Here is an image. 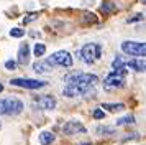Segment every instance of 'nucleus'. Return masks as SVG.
<instances>
[{"label": "nucleus", "instance_id": "f257e3e1", "mask_svg": "<svg viewBox=\"0 0 146 145\" xmlns=\"http://www.w3.org/2000/svg\"><path fill=\"white\" fill-rule=\"evenodd\" d=\"M66 87L62 89V94L66 97H77L84 96L87 92L94 89V86L97 84L99 78L90 72H82V71H74L67 74L66 78Z\"/></svg>", "mask_w": 146, "mask_h": 145}, {"label": "nucleus", "instance_id": "f03ea898", "mask_svg": "<svg viewBox=\"0 0 146 145\" xmlns=\"http://www.w3.org/2000/svg\"><path fill=\"white\" fill-rule=\"evenodd\" d=\"M23 102L18 97L0 99V115H18L23 111Z\"/></svg>", "mask_w": 146, "mask_h": 145}, {"label": "nucleus", "instance_id": "7ed1b4c3", "mask_svg": "<svg viewBox=\"0 0 146 145\" xmlns=\"http://www.w3.org/2000/svg\"><path fill=\"white\" fill-rule=\"evenodd\" d=\"M100 54H102V46L99 43H86L79 50V58L87 64L95 63L100 58Z\"/></svg>", "mask_w": 146, "mask_h": 145}, {"label": "nucleus", "instance_id": "20e7f679", "mask_svg": "<svg viewBox=\"0 0 146 145\" xmlns=\"http://www.w3.org/2000/svg\"><path fill=\"white\" fill-rule=\"evenodd\" d=\"M121 51L128 54V56H135V58H146V41H131L126 40L121 43Z\"/></svg>", "mask_w": 146, "mask_h": 145}, {"label": "nucleus", "instance_id": "39448f33", "mask_svg": "<svg viewBox=\"0 0 146 145\" xmlns=\"http://www.w3.org/2000/svg\"><path fill=\"white\" fill-rule=\"evenodd\" d=\"M46 61L49 64L53 66H62V68H72V63H74V58L72 54L66 50H59V51L53 53V54H49L46 58Z\"/></svg>", "mask_w": 146, "mask_h": 145}, {"label": "nucleus", "instance_id": "423d86ee", "mask_svg": "<svg viewBox=\"0 0 146 145\" xmlns=\"http://www.w3.org/2000/svg\"><path fill=\"white\" fill-rule=\"evenodd\" d=\"M125 76H126V69L125 71H112L104 79V89L105 91H112V89L123 87L125 86Z\"/></svg>", "mask_w": 146, "mask_h": 145}, {"label": "nucleus", "instance_id": "0eeeda50", "mask_svg": "<svg viewBox=\"0 0 146 145\" xmlns=\"http://www.w3.org/2000/svg\"><path fill=\"white\" fill-rule=\"evenodd\" d=\"M12 86H18V87H25V89H41L48 84L46 81H40V79H25V78H15L10 81Z\"/></svg>", "mask_w": 146, "mask_h": 145}, {"label": "nucleus", "instance_id": "6e6552de", "mask_svg": "<svg viewBox=\"0 0 146 145\" xmlns=\"http://www.w3.org/2000/svg\"><path fill=\"white\" fill-rule=\"evenodd\" d=\"M62 132L66 134V135H79V134H86L87 129L86 125L79 122V120H67L64 127H62Z\"/></svg>", "mask_w": 146, "mask_h": 145}, {"label": "nucleus", "instance_id": "1a4fd4ad", "mask_svg": "<svg viewBox=\"0 0 146 145\" xmlns=\"http://www.w3.org/2000/svg\"><path fill=\"white\" fill-rule=\"evenodd\" d=\"M35 105L43 111H53L56 107V99L53 96H38L35 99Z\"/></svg>", "mask_w": 146, "mask_h": 145}, {"label": "nucleus", "instance_id": "9d476101", "mask_svg": "<svg viewBox=\"0 0 146 145\" xmlns=\"http://www.w3.org/2000/svg\"><path fill=\"white\" fill-rule=\"evenodd\" d=\"M125 66L135 69L136 72H146V58H133L125 61Z\"/></svg>", "mask_w": 146, "mask_h": 145}, {"label": "nucleus", "instance_id": "9b49d317", "mask_svg": "<svg viewBox=\"0 0 146 145\" xmlns=\"http://www.w3.org/2000/svg\"><path fill=\"white\" fill-rule=\"evenodd\" d=\"M28 61H30V46L28 43H21L20 50H18V63L28 64Z\"/></svg>", "mask_w": 146, "mask_h": 145}, {"label": "nucleus", "instance_id": "f8f14e48", "mask_svg": "<svg viewBox=\"0 0 146 145\" xmlns=\"http://www.w3.org/2000/svg\"><path fill=\"white\" fill-rule=\"evenodd\" d=\"M33 69L38 72V74H44V72H51L53 71V66L44 59V61H36V63L33 64Z\"/></svg>", "mask_w": 146, "mask_h": 145}, {"label": "nucleus", "instance_id": "ddd939ff", "mask_svg": "<svg viewBox=\"0 0 146 145\" xmlns=\"http://www.w3.org/2000/svg\"><path fill=\"white\" fill-rule=\"evenodd\" d=\"M102 109L107 112H120L125 109V105L121 102H112V104H102Z\"/></svg>", "mask_w": 146, "mask_h": 145}, {"label": "nucleus", "instance_id": "4468645a", "mask_svg": "<svg viewBox=\"0 0 146 145\" xmlns=\"http://www.w3.org/2000/svg\"><path fill=\"white\" fill-rule=\"evenodd\" d=\"M40 142L43 145H49V144H53L54 142V134L53 132H41L40 134Z\"/></svg>", "mask_w": 146, "mask_h": 145}, {"label": "nucleus", "instance_id": "2eb2a0df", "mask_svg": "<svg viewBox=\"0 0 146 145\" xmlns=\"http://www.w3.org/2000/svg\"><path fill=\"white\" fill-rule=\"evenodd\" d=\"M95 132H97L99 135H113V134H115V130H113L112 127H105V125H99V127L95 129Z\"/></svg>", "mask_w": 146, "mask_h": 145}, {"label": "nucleus", "instance_id": "dca6fc26", "mask_svg": "<svg viewBox=\"0 0 146 145\" xmlns=\"http://www.w3.org/2000/svg\"><path fill=\"white\" fill-rule=\"evenodd\" d=\"M33 53H35V56H36V58H41V56L46 53V46L43 45V43H36L35 48H33Z\"/></svg>", "mask_w": 146, "mask_h": 145}, {"label": "nucleus", "instance_id": "f3484780", "mask_svg": "<svg viewBox=\"0 0 146 145\" xmlns=\"http://www.w3.org/2000/svg\"><path fill=\"white\" fill-rule=\"evenodd\" d=\"M133 122H135L133 115H125V117H120L117 120V125H128V124H133Z\"/></svg>", "mask_w": 146, "mask_h": 145}, {"label": "nucleus", "instance_id": "a211bd4d", "mask_svg": "<svg viewBox=\"0 0 146 145\" xmlns=\"http://www.w3.org/2000/svg\"><path fill=\"white\" fill-rule=\"evenodd\" d=\"M23 35H25L23 28H12L10 30V36H13V38H21Z\"/></svg>", "mask_w": 146, "mask_h": 145}, {"label": "nucleus", "instance_id": "6ab92c4d", "mask_svg": "<svg viewBox=\"0 0 146 145\" xmlns=\"http://www.w3.org/2000/svg\"><path fill=\"white\" fill-rule=\"evenodd\" d=\"M113 10H115V7H113V3H110V2H107V3L102 5V12H113Z\"/></svg>", "mask_w": 146, "mask_h": 145}, {"label": "nucleus", "instance_id": "aec40b11", "mask_svg": "<svg viewBox=\"0 0 146 145\" xmlns=\"http://www.w3.org/2000/svg\"><path fill=\"white\" fill-rule=\"evenodd\" d=\"M5 68H7V69H10V71H13L15 68H17V61H12V59H10V61H7V63H5Z\"/></svg>", "mask_w": 146, "mask_h": 145}, {"label": "nucleus", "instance_id": "412c9836", "mask_svg": "<svg viewBox=\"0 0 146 145\" xmlns=\"http://www.w3.org/2000/svg\"><path fill=\"white\" fill-rule=\"evenodd\" d=\"M104 115H105V112L102 111V109H95L94 111V117L95 119H104Z\"/></svg>", "mask_w": 146, "mask_h": 145}, {"label": "nucleus", "instance_id": "4be33fe9", "mask_svg": "<svg viewBox=\"0 0 146 145\" xmlns=\"http://www.w3.org/2000/svg\"><path fill=\"white\" fill-rule=\"evenodd\" d=\"M35 18H38V13H31L30 17H27V18H25V23H30V21L35 20Z\"/></svg>", "mask_w": 146, "mask_h": 145}, {"label": "nucleus", "instance_id": "5701e85b", "mask_svg": "<svg viewBox=\"0 0 146 145\" xmlns=\"http://www.w3.org/2000/svg\"><path fill=\"white\" fill-rule=\"evenodd\" d=\"M141 18H143V17H141V13H138L136 17H133V18H130V20H128V21L131 23V21H138V20H141Z\"/></svg>", "mask_w": 146, "mask_h": 145}, {"label": "nucleus", "instance_id": "b1692460", "mask_svg": "<svg viewBox=\"0 0 146 145\" xmlns=\"http://www.w3.org/2000/svg\"><path fill=\"white\" fill-rule=\"evenodd\" d=\"M130 138H138V134H135V132H133L131 135H128V137H123V142H125V140H130Z\"/></svg>", "mask_w": 146, "mask_h": 145}, {"label": "nucleus", "instance_id": "393cba45", "mask_svg": "<svg viewBox=\"0 0 146 145\" xmlns=\"http://www.w3.org/2000/svg\"><path fill=\"white\" fill-rule=\"evenodd\" d=\"M2 91H3V86L0 84V92H2Z\"/></svg>", "mask_w": 146, "mask_h": 145}, {"label": "nucleus", "instance_id": "a878e982", "mask_svg": "<svg viewBox=\"0 0 146 145\" xmlns=\"http://www.w3.org/2000/svg\"><path fill=\"white\" fill-rule=\"evenodd\" d=\"M82 145H92V144H89V142H87V144H82Z\"/></svg>", "mask_w": 146, "mask_h": 145}, {"label": "nucleus", "instance_id": "bb28decb", "mask_svg": "<svg viewBox=\"0 0 146 145\" xmlns=\"http://www.w3.org/2000/svg\"><path fill=\"white\" fill-rule=\"evenodd\" d=\"M141 3H146V0H141Z\"/></svg>", "mask_w": 146, "mask_h": 145}]
</instances>
